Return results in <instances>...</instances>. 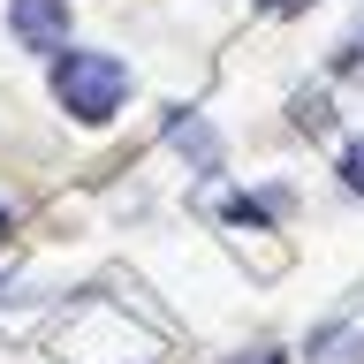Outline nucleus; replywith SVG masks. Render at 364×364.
<instances>
[{"instance_id": "nucleus-1", "label": "nucleus", "mask_w": 364, "mask_h": 364, "mask_svg": "<svg viewBox=\"0 0 364 364\" xmlns=\"http://www.w3.org/2000/svg\"><path fill=\"white\" fill-rule=\"evenodd\" d=\"M122 91H129V68L114 61V53H84V46H68L61 61H53V99H61L76 122H107L122 107Z\"/></svg>"}, {"instance_id": "nucleus-2", "label": "nucleus", "mask_w": 364, "mask_h": 364, "mask_svg": "<svg viewBox=\"0 0 364 364\" xmlns=\"http://www.w3.org/2000/svg\"><path fill=\"white\" fill-rule=\"evenodd\" d=\"M8 31L31 53H68V0H8Z\"/></svg>"}, {"instance_id": "nucleus-3", "label": "nucleus", "mask_w": 364, "mask_h": 364, "mask_svg": "<svg viewBox=\"0 0 364 364\" xmlns=\"http://www.w3.org/2000/svg\"><path fill=\"white\" fill-rule=\"evenodd\" d=\"M341 175H349V190H364V144H357L349 159H341Z\"/></svg>"}, {"instance_id": "nucleus-4", "label": "nucleus", "mask_w": 364, "mask_h": 364, "mask_svg": "<svg viewBox=\"0 0 364 364\" xmlns=\"http://www.w3.org/2000/svg\"><path fill=\"white\" fill-rule=\"evenodd\" d=\"M266 16H296V8H311V0H258Z\"/></svg>"}, {"instance_id": "nucleus-5", "label": "nucleus", "mask_w": 364, "mask_h": 364, "mask_svg": "<svg viewBox=\"0 0 364 364\" xmlns=\"http://www.w3.org/2000/svg\"><path fill=\"white\" fill-rule=\"evenodd\" d=\"M0 235H8V205H0Z\"/></svg>"}]
</instances>
